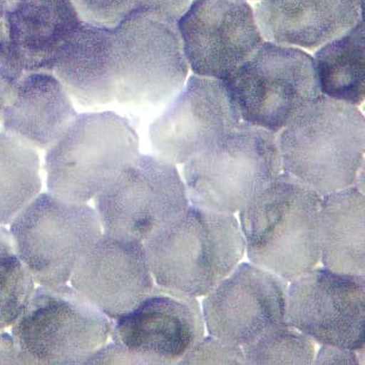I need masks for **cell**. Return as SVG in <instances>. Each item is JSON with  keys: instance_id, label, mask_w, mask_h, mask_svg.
<instances>
[{"instance_id": "obj_22", "label": "cell", "mask_w": 365, "mask_h": 365, "mask_svg": "<svg viewBox=\"0 0 365 365\" xmlns=\"http://www.w3.org/2000/svg\"><path fill=\"white\" fill-rule=\"evenodd\" d=\"M318 84L325 97L362 104L365 96V29L361 21L316 51Z\"/></svg>"}, {"instance_id": "obj_23", "label": "cell", "mask_w": 365, "mask_h": 365, "mask_svg": "<svg viewBox=\"0 0 365 365\" xmlns=\"http://www.w3.org/2000/svg\"><path fill=\"white\" fill-rule=\"evenodd\" d=\"M41 162L34 146L0 133V225H7L39 195Z\"/></svg>"}, {"instance_id": "obj_27", "label": "cell", "mask_w": 365, "mask_h": 365, "mask_svg": "<svg viewBox=\"0 0 365 365\" xmlns=\"http://www.w3.org/2000/svg\"><path fill=\"white\" fill-rule=\"evenodd\" d=\"M178 364H247L242 346L210 335L182 356Z\"/></svg>"}, {"instance_id": "obj_28", "label": "cell", "mask_w": 365, "mask_h": 365, "mask_svg": "<svg viewBox=\"0 0 365 365\" xmlns=\"http://www.w3.org/2000/svg\"><path fill=\"white\" fill-rule=\"evenodd\" d=\"M25 71L0 38V118L18 81Z\"/></svg>"}, {"instance_id": "obj_29", "label": "cell", "mask_w": 365, "mask_h": 365, "mask_svg": "<svg viewBox=\"0 0 365 365\" xmlns=\"http://www.w3.org/2000/svg\"><path fill=\"white\" fill-rule=\"evenodd\" d=\"M84 364H143L142 361L128 351L120 345L113 344L103 345L102 348L88 357Z\"/></svg>"}, {"instance_id": "obj_2", "label": "cell", "mask_w": 365, "mask_h": 365, "mask_svg": "<svg viewBox=\"0 0 365 365\" xmlns=\"http://www.w3.org/2000/svg\"><path fill=\"white\" fill-rule=\"evenodd\" d=\"M284 173L324 196L354 185L364 159V115L319 96L279 131Z\"/></svg>"}, {"instance_id": "obj_12", "label": "cell", "mask_w": 365, "mask_h": 365, "mask_svg": "<svg viewBox=\"0 0 365 365\" xmlns=\"http://www.w3.org/2000/svg\"><path fill=\"white\" fill-rule=\"evenodd\" d=\"M287 282L255 264L237 265L204 298L210 335L231 344H249L287 325Z\"/></svg>"}, {"instance_id": "obj_17", "label": "cell", "mask_w": 365, "mask_h": 365, "mask_svg": "<svg viewBox=\"0 0 365 365\" xmlns=\"http://www.w3.org/2000/svg\"><path fill=\"white\" fill-rule=\"evenodd\" d=\"M81 21L71 0H9L0 38L25 72H52Z\"/></svg>"}, {"instance_id": "obj_30", "label": "cell", "mask_w": 365, "mask_h": 365, "mask_svg": "<svg viewBox=\"0 0 365 365\" xmlns=\"http://www.w3.org/2000/svg\"><path fill=\"white\" fill-rule=\"evenodd\" d=\"M193 0H137V9L151 11L178 21Z\"/></svg>"}, {"instance_id": "obj_32", "label": "cell", "mask_w": 365, "mask_h": 365, "mask_svg": "<svg viewBox=\"0 0 365 365\" xmlns=\"http://www.w3.org/2000/svg\"><path fill=\"white\" fill-rule=\"evenodd\" d=\"M0 364H29L14 337L0 331Z\"/></svg>"}, {"instance_id": "obj_19", "label": "cell", "mask_w": 365, "mask_h": 365, "mask_svg": "<svg viewBox=\"0 0 365 365\" xmlns=\"http://www.w3.org/2000/svg\"><path fill=\"white\" fill-rule=\"evenodd\" d=\"M77 118L71 98L52 72H25L1 120L7 133L34 149L48 150Z\"/></svg>"}, {"instance_id": "obj_25", "label": "cell", "mask_w": 365, "mask_h": 365, "mask_svg": "<svg viewBox=\"0 0 365 365\" xmlns=\"http://www.w3.org/2000/svg\"><path fill=\"white\" fill-rule=\"evenodd\" d=\"M247 364H312V339L289 325L274 329L242 346Z\"/></svg>"}, {"instance_id": "obj_31", "label": "cell", "mask_w": 365, "mask_h": 365, "mask_svg": "<svg viewBox=\"0 0 365 365\" xmlns=\"http://www.w3.org/2000/svg\"><path fill=\"white\" fill-rule=\"evenodd\" d=\"M314 364H359V357L354 350L323 345L314 359Z\"/></svg>"}, {"instance_id": "obj_26", "label": "cell", "mask_w": 365, "mask_h": 365, "mask_svg": "<svg viewBox=\"0 0 365 365\" xmlns=\"http://www.w3.org/2000/svg\"><path fill=\"white\" fill-rule=\"evenodd\" d=\"M81 21L115 29L137 9V0H71Z\"/></svg>"}, {"instance_id": "obj_10", "label": "cell", "mask_w": 365, "mask_h": 365, "mask_svg": "<svg viewBox=\"0 0 365 365\" xmlns=\"http://www.w3.org/2000/svg\"><path fill=\"white\" fill-rule=\"evenodd\" d=\"M189 205L176 166L158 156L139 155L96 196L104 232L143 244L175 223Z\"/></svg>"}, {"instance_id": "obj_8", "label": "cell", "mask_w": 365, "mask_h": 365, "mask_svg": "<svg viewBox=\"0 0 365 365\" xmlns=\"http://www.w3.org/2000/svg\"><path fill=\"white\" fill-rule=\"evenodd\" d=\"M244 122L278 133L322 96L314 58L299 48L264 41L222 81Z\"/></svg>"}, {"instance_id": "obj_16", "label": "cell", "mask_w": 365, "mask_h": 365, "mask_svg": "<svg viewBox=\"0 0 365 365\" xmlns=\"http://www.w3.org/2000/svg\"><path fill=\"white\" fill-rule=\"evenodd\" d=\"M70 281L111 319L131 312L155 287L142 242L108 232L79 259Z\"/></svg>"}, {"instance_id": "obj_13", "label": "cell", "mask_w": 365, "mask_h": 365, "mask_svg": "<svg viewBox=\"0 0 365 365\" xmlns=\"http://www.w3.org/2000/svg\"><path fill=\"white\" fill-rule=\"evenodd\" d=\"M195 75L224 81L264 43L247 0H193L177 21Z\"/></svg>"}, {"instance_id": "obj_3", "label": "cell", "mask_w": 365, "mask_h": 365, "mask_svg": "<svg viewBox=\"0 0 365 365\" xmlns=\"http://www.w3.org/2000/svg\"><path fill=\"white\" fill-rule=\"evenodd\" d=\"M143 245L157 285L192 297L209 294L234 271L245 251L243 234L232 213L192 204Z\"/></svg>"}, {"instance_id": "obj_7", "label": "cell", "mask_w": 365, "mask_h": 365, "mask_svg": "<svg viewBox=\"0 0 365 365\" xmlns=\"http://www.w3.org/2000/svg\"><path fill=\"white\" fill-rule=\"evenodd\" d=\"M112 322L73 287L41 285L12 325L29 364H84L111 335Z\"/></svg>"}, {"instance_id": "obj_24", "label": "cell", "mask_w": 365, "mask_h": 365, "mask_svg": "<svg viewBox=\"0 0 365 365\" xmlns=\"http://www.w3.org/2000/svg\"><path fill=\"white\" fill-rule=\"evenodd\" d=\"M34 291V277L18 256L11 232L0 227V330L16 323Z\"/></svg>"}, {"instance_id": "obj_1", "label": "cell", "mask_w": 365, "mask_h": 365, "mask_svg": "<svg viewBox=\"0 0 365 365\" xmlns=\"http://www.w3.org/2000/svg\"><path fill=\"white\" fill-rule=\"evenodd\" d=\"M322 196L279 173L240 211V230L251 263L287 283L321 261Z\"/></svg>"}, {"instance_id": "obj_20", "label": "cell", "mask_w": 365, "mask_h": 365, "mask_svg": "<svg viewBox=\"0 0 365 365\" xmlns=\"http://www.w3.org/2000/svg\"><path fill=\"white\" fill-rule=\"evenodd\" d=\"M113 29L81 21L54 65L53 73L72 98L101 106L115 98Z\"/></svg>"}, {"instance_id": "obj_5", "label": "cell", "mask_w": 365, "mask_h": 365, "mask_svg": "<svg viewBox=\"0 0 365 365\" xmlns=\"http://www.w3.org/2000/svg\"><path fill=\"white\" fill-rule=\"evenodd\" d=\"M138 156V135L128 119L113 112L77 115L45 156L48 190L86 203Z\"/></svg>"}, {"instance_id": "obj_15", "label": "cell", "mask_w": 365, "mask_h": 365, "mask_svg": "<svg viewBox=\"0 0 365 365\" xmlns=\"http://www.w3.org/2000/svg\"><path fill=\"white\" fill-rule=\"evenodd\" d=\"M240 123L223 81L193 76L150 126L157 156L184 164Z\"/></svg>"}, {"instance_id": "obj_9", "label": "cell", "mask_w": 365, "mask_h": 365, "mask_svg": "<svg viewBox=\"0 0 365 365\" xmlns=\"http://www.w3.org/2000/svg\"><path fill=\"white\" fill-rule=\"evenodd\" d=\"M102 234L96 210L52 193L38 195L11 223L18 256L34 282L48 287L70 281L79 259Z\"/></svg>"}, {"instance_id": "obj_18", "label": "cell", "mask_w": 365, "mask_h": 365, "mask_svg": "<svg viewBox=\"0 0 365 365\" xmlns=\"http://www.w3.org/2000/svg\"><path fill=\"white\" fill-rule=\"evenodd\" d=\"M255 17L267 41L312 51L355 26L363 6L359 0H261Z\"/></svg>"}, {"instance_id": "obj_11", "label": "cell", "mask_w": 365, "mask_h": 365, "mask_svg": "<svg viewBox=\"0 0 365 365\" xmlns=\"http://www.w3.org/2000/svg\"><path fill=\"white\" fill-rule=\"evenodd\" d=\"M290 283L289 327L319 344L354 351L364 348V276L314 267Z\"/></svg>"}, {"instance_id": "obj_14", "label": "cell", "mask_w": 365, "mask_h": 365, "mask_svg": "<svg viewBox=\"0 0 365 365\" xmlns=\"http://www.w3.org/2000/svg\"><path fill=\"white\" fill-rule=\"evenodd\" d=\"M204 331L196 297L155 285L135 308L115 319L111 337L143 364H178Z\"/></svg>"}, {"instance_id": "obj_33", "label": "cell", "mask_w": 365, "mask_h": 365, "mask_svg": "<svg viewBox=\"0 0 365 365\" xmlns=\"http://www.w3.org/2000/svg\"><path fill=\"white\" fill-rule=\"evenodd\" d=\"M7 1H9V0H0V21H1L4 12H5V7H6Z\"/></svg>"}, {"instance_id": "obj_21", "label": "cell", "mask_w": 365, "mask_h": 365, "mask_svg": "<svg viewBox=\"0 0 365 365\" xmlns=\"http://www.w3.org/2000/svg\"><path fill=\"white\" fill-rule=\"evenodd\" d=\"M321 261L336 272L364 276V196L356 186L322 196Z\"/></svg>"}, {"instance_id": "obj_6", "label": "cell", "mask_w": 365, "mask_h": 365, "mask_svg": "<svg viewBox=\"0 0 365 365\" xmlns=\"http://www.w3.org/2000/svg\"><path fill=\"white\" fill-rule=\"evenodd\" d=\"M177 21L135 9L113 29L115 99L120 104L157 106L184 86L189 64Z\"/></svg>"}, {"instance_id": "obj_4", "label": "cell", "mask_w": 365, "mask_h": 365, "mask_svg": "<svg viewBox=\"0 0 365 365\" xmlns=\"http://www.w3.org/2000/svg\"><path fill=\"white\" fill-rule=\"evenodd\" d=\"M281 171L276 135L244 122L184 163L182 176L192 205L235 213Z\"/></svg>"}]
</instances>
